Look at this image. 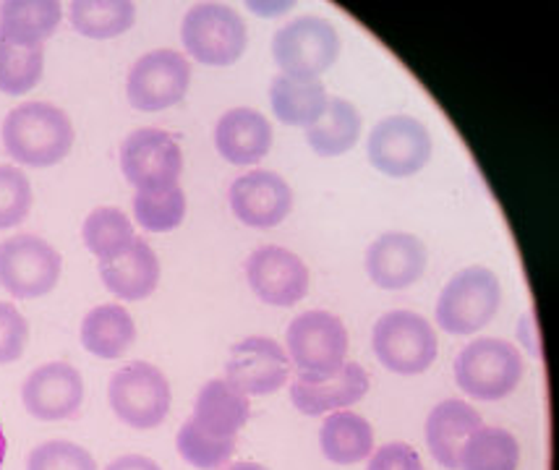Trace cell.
<instances>
[{"mask_svg": "<svg viewBox=\"0 0 559 470\" xmlns=\"http://www.w3.org/2000/svg\"><path fill=\"white\" fill-rule=\"evenodd\" d=\"M502 306V282L487 267H468L444 285L437 301V324L450 335H474Z\"/></svg>", "mask_w": 559, "mask_h": 470, "instance_id": "5", "label": "cell"}, {"mask_svg": "<svg viewBox=\"0 0 559 470\" xmlns=\"http://www.w3.org/2000/svg\"><path fill=\"white\" fill-rule=\"evenodd\" d=\"M29 340V324L13 303L0 301V366L19 361Z\"/></svg>", "mask_w": 559, "mask_h": 470, "instance_id": "36", "label": "cell"}, {"mask_svg": "<svg viewBox=\"0 0 559 470\" xmlns=\"http://www.w3.org/2000/svg\"><path fill=\"white\" fill-rule=\"evenodd\" d=\"M99 277L105 288L121 301H144L157 290L159 260L155 249L136 236L118 260L99 262Z\"/></svg>", "mask_w": 559, "mask_h": 470, "instance_id": "20", "label": "cell"}, {"mask_svg": "<svg viewBox=\"0 0 559 470\" xmlns=\"http://www.w3.org/2000/svg\"><path fill=\"white\" fill-rule=\"evenodd\" d=\"M191 84V65L176 50H152L131 65L126 95L136 110H168L186 97Z\"/></svg>", "mask_w": 559, "mask_h": 470, "instance_id": "12", "label": "cell"}, {"mask_svg": "<svg viewBox=\"0 0 559 470\" xmlns=\"http://www.w3.org/2000/svg\"><path fill=\"white\" fill-rule=\"evenodd\" d=\"M223 470H267L262 466V462H230V466H225Z\"/></svg>", "mask_w": 559, "mask_h": 470, "instance_id": "39", "label": "cell"}, {"mask_svg": "<svg viewBox=\"0 0 559 470\" xmlns=\"http://www.w3.org/2000/svg\"><path fill=\"white\" fill-rule=\"evenodd\" d=\"M121 170L136 191L178 186L183 173V152L168 131L136 129L121 144Z\"/></svg>", "mask_w": 559, "mask_h": 470, "instance_id": "10", "label": "cell"}, {"mask_svg": "<svg viewBox=\"0 0 559 470\" xmlns=\"http://www.w3.org/2000/svg\"><path fill=\"white\" fill-rule=\"evenodd\" d=\"M3 460H5V434H3V423H0V470H3Z\"/></svg>", "mask_w": 559, "mask_h": 470, "instance_id": "40", "label": "cell"}, {"mask_svg": "<svg viewBox=\"0 0 559 470\" xmlns=\"http://www.w3.org/2000/svg\"><path fill=\"white\" fill-rule=\"evenodd\" d=\"M183 48L204 65H233L246 52L249 29L243 16L223 3H199L186 11L181 24Z\"/></svg>", "mask_w": 559, "mask_h": 470, "instance_id": "6", "label": "cell"}, {"mask_svg": "<svg viewBox=\"0 0 559 470\" xmlns=\"http://www.w3.org/2000/svg\"><path fill=\"white\" fill-rule=\"evenodd\" d=\"M108 400L112 413L126 426L146 432V429H157L159 423L168 419L173 389L168 376L159 372L157 366L134 361L112 374L108 384Z\"/></svg>", "mask_w": 559, "mask_h": 470, "instance_id": "7", "label": "cell"}, {"mask_svg": "<svg viewBox=\"0 0 559 470\" xmlns=\"http://www.w3.org/2000/svg\"><path fill=\"white\" fill-rule=\"evenodd\" d=\"M84 246L97 256L99 262H112L134 243V222L118 207H97L86 215L82 225Z\"/></svg>", "mask_w": 559, "mask_h": 470, "instance_id": "30", "label": "cell"}, {"mask_svg": "<svg viewBox=\"0 0 559 470\" xmlns=\"http://www.w3.org/2000/svg\"><path fill=\"white\" fill-rule=\"evenodd\" d=\"M249 415V397L238 393L228 379H212L199 389L191 421L210 436L230 439V436H236L246 426Z\"/></svg>", "mask_w": 559, "mask_h": 470, "instance_id": "22", "label": "cell"}, {"mask_svg": "<svg viewBox=\"0 0 559 470\" xmlns=\"http://www.w3.org/2000/svg\"><path fill=\"white\" fill-rule=\"evenodd\" d=\"M134 22L136 5L129 0H73L71 3V24L84 37H121Z\"/></svg>", "mask_w": 559, "mask_h": 470, "instance_id": "29", "label": "cell"}, {"mask_svg": "<svg viewBox=\"0 0 559 470\" xmlns=\"http://www.w3.org/2000/svg\"><path fill=\"white\" fill-rule=\"evenodd\" d=\"M521 445L508 429L481 426L465 439L457 470H518Z\"/></svg>", "mask_w": 559, "mask_h": 470, "instance_id": "28", "label": "cell"}, {"mask_svg": "<svg viewBox=\"0 0 559 470\" xmlns=\"http://www.w3.org/2000/svg\"><path fill=\"white\" fill-rule=\"evenodd\" d=\"M481 413L463 400H444L426 419V445L431 458L448 470H457L461 449L476 429H481Z\"/></svg>", "mask_w": 559, "mask_h": 470, "instance_id": "21", "label": "cell"}, {"mask_svg": "<svg viewBox=\"0 0 559 470\" xmlns=\"http://www.w3.org/2000/svg\"><path fill=\"white\" fill-rule=\"evenodd\" d=\"M361 129L364 118L356 105L343 97H332L322 121L306 129V142L319 157H341L356 147Z\"/></svg>", "mask_w": 559, "mask_h": 470, "instance_id": "27", "label": "cell"}, {"mask_svg": "<svg viewBox=\"0 0 559 470\" xmlns=\"http://www.w3.org/2000/svg\"><path fill=\"white\" fill-rule=\"evenodd\" d=\"M272 123L251 108H233L215 125V147L230 165H254L270 155Z\"/></svg>", "mask_w": 559, "mask_h": 470, "instance_id": "19", "label": "cell"}, {"mask_svg": "<svg viewBox=\"0 0 559 470\" xmlns=\"http://www.w3.org/2000/svg\"><path fill=\"white\" fill-rule=\"evenodd\" d=\"M377 361L392 374H424L437 361L439 342L429 322L416 311H388L371 333Z\"/></svg>", "mask_w": 559, "mask_h": 470, "instance_id": "4", "label": "cell"}, {"mask_svg": "<svg viewBox=\"0 0 559 470\" xmlns=\"http://www.w3.org/2000/svg\"><path fill=\"white\" fill-rule=\"evenodd\" d=\"M26 470H97L90 449L69 439H50L37 445L26 458Z\"/></svg>", "mask_w": 559, "mask_h": 470, "instance_id": "35", "label": "cell"}, {"mask_svg": "<svg viewBox=\"0 0 559 470\" xmlns=\"http://www.w3.org/2000/svg\"><path fill=\"white\" fill-rule=\"evenodd\" d=\"M270 105L280 123L309 129L322 121V116L328 112L330 95L319 79L301 82V79L280 74L270 84Z\"/></svg>", "mask_w": 559, "mask_h": 470, "instance_id": "24", "label": "cell"}, {"mask_svg": "<svg viewBox=\"0 0 559 470\" xmlns=\"http://www.w3.org/2000/svg\"><path fill=\"white\" fill-rule=\"evenodd\" d=\"M61 273V254L39 236L22 233L0 241V285L13 298L48 296Z\"/></svg>", "mask_w": 559, "mask_h": 470, "instance_id": "9", "label": "cell"}, {"mask_svg": "<svg viewBox=\"0 0 559 470\" xmlns=\"http://www.w3.org/2000/svg\"><path fill=\"white\" fill-rule=\"evenodd\" d=\"M45 71V50L43 45L24 48L0 37V92L9 97L26 95L35 89Z\"/></svg>", "mask_w": 559, "mask_h": 470, "instance_id": "31", "label": "cell"}, {"mask_svg": "<svg viewBox=\"0 0 559 470\" xmlns=\"http://www.w3.org/2000/svg\"><path fill=\"white\" fill-rule=\"evenodd\" d=\"M230 209L249 228H275L290 215L293 191L272 170H251L233 181Z\"/></svg>", "mask_w": 559, "mask_h": 470, "instance_id": "16", "label": "cell"}, {"mask_svg": "<svg viewBox=\"0 0 559 470\" xmlns=\"http://www.w3.org/2000/svg\"><path fill=\"white\" fill-rule=\"evenodd\" d=\"M105 470H163L152 458H144V455H121L110 462Z\"/></svg>", "mask_w": 559, "mask_h": 470, "instance_id": "38", "label": "cell"}, {"mask_svg": "<svg viewBox=\"0 0 559 470\" xmlns=\"http://www.w3.org/2000/svg\"><path fill=\"white\" fill-rule=\"evenodd\" d=\"M366 470H424V462L405 442H388L379 449H371Z\"/></svg>", "mask_w": 559, "mask_h": 470, "instance_id": "37", "label": "cell"}, {"mask_svg": "<svg viewBox=\"0 0 559 470\" xmlns=\"http://www.w3.org/2000/svg\"><path fill=\"white\" fill-rule=\"evenodd\" d=\"M366 273H369L377 288H411L426 273L424 241L414 233H401V230L379 236L366 251Z\"/></svg>", "mask_w": 559, "mask_h": 470, "instance_id": "18", "label": "cell"}, {"mask_svg": "<svg viewBox=\"0 0 559 470\" xmlns=\"http://www.w3.org/2000/svg\"><path fill=\"white\" fill-rule=\"evenodd\" d=\"M178 455L199 470H223L236 453V436L217 439L197 426L194 421H186L176 436Z\"/></svg>", "mask_w": 559, "mask_h": 470, "instance_id": "33", "label": "cell"}, {"mask_svg": "<svg viewBox=\"0 0 559 470\" xmlns=\"http://www.w3.org/2000/svg\"><path fill=\"white\" fill-rule=\"evenodd\" d=\"M32 183L13 165H0V230L16 228L32 209Z\"/></svg>", "mask_w": 559, "mask_h": 470, "instance_id": "34", "label": "cell"}, {"mask_svg": "<svg viewBox=\"0 0 559 470\" xmlns=\"http://www.w3.org/2000/svg\"><path fill=\"white\" fill-rule=\"evenodd\" d=\"M319 447L335 466H356L374 449V429L353 410H335L319 429Z\"/></svg>", "mask_w": 559, "mask_h": 470, "instance_id": "26", "label": "cell"}, {"mask_svg": "<svg viewBox=\"0 0 559 470\" xmlns=\"http://www.w3.org/2000/svg\"><path fill=\"white\" fill-rule=\"evenodd\" d=\"M136 324L134 316L121 303H103L95 306L82 322V346L92 355L105 361H116L134 346Z\"/></svg>", "mask_w": 559, "mask_h": 470, "instance_id": "23", "label": "cell"}, {"mask_svg": "<svg viewBox=\"0 0 559 470\" xmlns=\"http://www.w3.org/2000/svg\"><path fill=\"white\" fill-rule=\"evenodd\" d=\"M369 374L358 363L345 361L335 374L317 376L301 372L290 387V402L304 415H324L356 406L369 393Z\"/></svg>", "mask_w": 559, "mask_h": 470, "instance_id": "17", "label": "cell"}, {"mask_svg": "<svg viewBox=\"0 0 559 470\" xmlns=\"http://www.w3.org/2000/svg\"><path fill=\"white\" fill-rule=\"evenodd\" d=\"M61 16V3L56 0H5L0 3V37L35 48L52 37Z\"/></svg>", "mask_w": 559, "mask_h": 470, "instance_id": "25", "label": "cell"}, {"mask_svg": "<svg viewBox=\"0 0 559 470\" xmlns=\"http://www.w3.org/2000/svg\"><path fill=\"white\" fill-rule=\"evenodd\" d=\"M3 147L16 162L29 168H50L69 157L73 123L50 103H22L3 121Z\"/></svg>", "mask_w": 559, "mask_h": 470, "instance_id": "1", "label": "cell"}, {"mask_svg": "<svg viewBox=\"0 0 559 470\" xmlns=\"http://www.w3.org/2000/svg\"><path fill=\"white\" fill-rule=\"evenodd\" d=\"M134 220L150 233H170L186 220V194L181 186L136 191Z\"/></svg>", "mask_w": 559, "mask_h": 470, "instance_id": "32", "label": "cell"}, {"mask_svg": "<svg viewBox=\"0 0 559 470\" xmlns=\"http://www.w3.org/2000/svg\"><path fill=\"white\" fill-rule=\"evenodd\" d=\"M272 58L283 76L319 79L341 58V32L322 16H298L275 32Z\"/></svg>", "mask_w": 559, "mask_h": 470, "instance_id": "3", "label": "cell"}, {"mask_svg": "<svg viewBox=\"0 0 559 470\" xmlns=\"http://www.w3.org/2000/svg\"><path fill=\"white\" fill-rule=\"evenodd\" d=\"M288 359L306 374L330 376L348 359V329L330 311H306L285 333Z\"/></svg>", "mask_w": 559, "mask_h": 470, "instance_id": "8", "label": "cell"}, {"mask_svg": "<svg viewBox=\"0 0 559 470\" xmlns=\"http://www.w3.org/2000/svg\"><path fill=\"white\" fill-rule=\"evenodd\" d=\"M523 353L499 337H478L455 359V382L474 400L495 402L512 395L523 382Z\"/></svg>", "mask_w": 559, "mask_h": 470, "instance_id": "2", "label": "cell"}, {"mask_svg": "<svg viewBox=\"0 0 559 470\" xmlns=\"http://www.w3.org/2000/svg\"><path fill=\"white\" fill-rule=\"evenodd\" d=\"M26 413L39 421L76 419L84 406V379L71 363L52 361L37 366L22 387Z\"/></svg>", "mask_w": 559, "mask_h": 470, "instance_id": "15", "label": "cell"}, {"mask_svg": "<svg viewBox=\"0 0 559 470\" xmlns=\"http://www.w3.org/2000/svg\"><path fill=\"white\" fill-rule=\"evenodd\" d=\"M225 379L246 397L277 393L290 379V359L285 348L272 337H246L230 348L225 363Z\"/></svg>", "mask_w": 559, "mask_h": 470, "instance_id": "13", "label": "cell"}, {"mask_svg": "<svg viewBox=\"0 0 559 470\" xmlns=\"http://www.w3.org/2000/svg\"><path fill=\"white\" fill-rule=\"evenodd\" d=\"M431 157L429 129L411 116L382 118L369 134V162L390 178H411Z\"/></svg>", "mask_w": 559, "mask_h": 470, "instance_id": "11", "label": "cell"}, {"mask_svg": "<svg viewBox=\"0 0 559 470\" xmlns=\"http://www.w3.org/2000/svg\"><path fill=\"white\" fill-rule=\"evenodd\" d=\"M246 280L259 301L288 309L309 293V267L283 246H259L246 260Z\"/></svg>", "mask_w": 559, "mask_h": 470, "instance_id": "14", "label": "cell"}]
</instances>
